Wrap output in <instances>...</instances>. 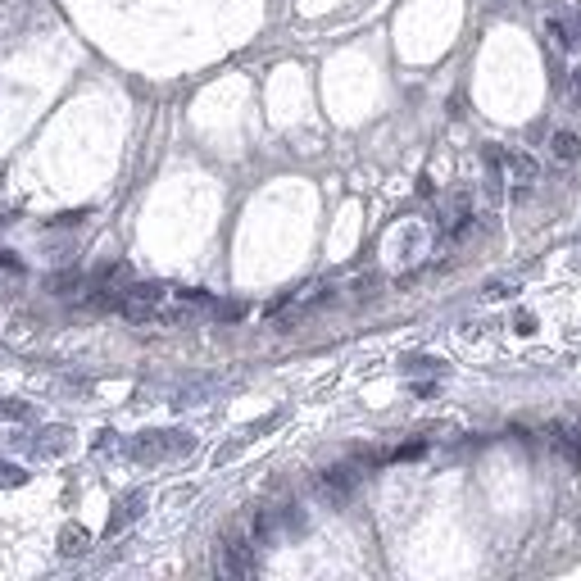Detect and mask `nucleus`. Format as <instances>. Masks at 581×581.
Returning <instances> with one entry per match:
<instances>
[{
  "mask_svg": "<svg viewBox=\"0 0 581 581\" xmlns=\"http://www.w3.org/2000/svg\"><path fill=\"white\" fill-rule=\"evenodd\" d=\"M545 32L554 36V46H563V51H577V46H581V36H577L572 28H563L559 19H550V23H545Z\"/></svg>",
  "mask_w": 581,
  "mask_h": 581,
  "instance_id": "nucleus-8",
  "label": "nucleus"
},
{
  "mask_svg": "<svg viewBox=\"0 0 581 581\" xmlns=\"http://www.w3.org/2000/svg\"><path fill=\"white\" fill-rule=\"evenodd\" d=\"M423 450H427L423 441H409V445H400V450H395L391 459H418V454H423Z\"/></svg>",
  "mask_w": 581,
  "mask_h": 581,
  "instance_id": "nucleus-11",
  "label": "nucleus"
},
{
  "mask_svg": "<svg viewBox=\"0 0 581 581\" xmlns=\"http://www.w3.org/2000/svg\"><path fill=\"white\" fill-rule=\"evenodd\" d=\"M141 504H145V495H141V490H137V495H128V500H123V504H118V513H114V523L105 527V536H114V531H123V523H128V518H137V513H141Z\"/></svg>",
  "mask_w": 581,
  "mask_h": 581,
  "instance_id": "nucleus-7",
  "label": "nucleus"
},
{
  "mask_svg": "<svg viewBox=\"0 0 581 581\" xmlns=\"http://www.w3.org/2000/svg\"><path fill=\"white\" fill-rule=\"evenodd\" d=\"M254 545L259 540L250 531H232V536H222L218 545V572L222 577H250L254 572Z\"/></svg>",
  "mask_w": 581,
  "mask_h": 581,
  "instance_id": "nucleus-1",
  "label": "nucleus"
},
{
  "mask_svg": "<svg viewBox=\"0 0 581 581\" xmlns=\"http://www.w3.org/2000/svg\"><path fill=\"white\" fill-rule=\"evenodd\" d=\"M550 445L554 454L567 463L581 459V418H567V423H550Z\"/></svg>",
  "mask_w": 581,
  "mask_h": 581,
  "instance_id": "nucleus-4",
  "label": "nucleus"
},
{
  "mask_svg": "<svg viewBox=\"0 0 581 581\" xmlns=\"http://www.w3.org/2000/svg\"><path fill=\"white\" fill-rule=\"evenodd\" d=\"M23 481H28V473H23V468L0 463V486H23Z\"/></svg>",
  "mask_w": 581,
  "mask_h": 581,
  "instance_id": "nucleus-10",
  "label": "nucleus"
},
{
  "mask_svg": "<svg viewBox=\"0 0 581 581\" xmlns=\"http://www.w3.org/2000/svg\"><path fill=\"white\" fill-rule=\"evenodd\" d=\"M513 327H518V331H523V336H527V331L536 327V318H531V314H518V318H513Z\"/></svg>",
  "mask_w": 581,
  "mask_h": 581,
  "instance_id": "nucleus-13",
  "label": "nucleus"
},
{
  "mask_svg": "<svg viewBox=\"0 0 581 581\" xmlns=\"http://www.w3.org/2000/svg\"><path fill=\"white\" fill-rule=\"evenodd\" d=\"M364 463H373V454H359L354 463H336V468H327L323 473V495H331V500H345L354 486H359V477H364Z\"/></svg>",
  "mask_w": 581,
  "mask_h": 581,
  "instance_id": "nucleus-3",
  "label": "nucleus"
},
{
  "mask_svg": "<svg viewBox=\"0 0 581 581\" xmlns=\"http://www.w3.org/2000/svg\"><path fill=\"white\" fill-rule=\"evenodd\" d=\"M504 173H509V182H513L518 191H527L531 182L540 178V164H536L527 150H509V155H504Z\"/></svg>",
  "mask_w": 581,
  "mask_h": 581,
  "instance_id": "nucleus-5",
  "label": "nucleus"
},
{
  "mask_svg": "<svg viewBox=\"0 0 581 581\" xmlns=\"http://www.w3.org/2000/svg\"><path fill=\"white\" fill-rule=\"evenodd\" d=\"M59 550H64V554H82V550H86V531H82V527H64Z\"/></svg>",
  "mask_w": 581,
  "mask_h": 581,
  "instance_id": "nucleus-9",
  "label": "nucleus"
},
{
  "mask_svg": "<svg viewBox=\"0 0 581 581\" xmlns=\"http://www.w3.org/2000/svg\"><path fill=\"white\" fill-rule=\"evenodd\" d=\"M191 436L187 431H145L141 441H132V459H168V454H187Z\"/></svg>",
  "mask_w": 581,
  "mask_h": 581,
  "instance_id": "nucleus-2",
  "label": "nucleus"
},
{
  "mask_svg": "<svg viewBox=\"0 0 581 581\" xmlns=\"http://www.w3.org/2000/svg\"><path fill=\"white\" fill-rule=\"evenodd\" d=\"M214 314H218V318H241L245 304H214Z\"/></svg>",
  "mask_w": 581,
  "mask_h": 581,
  "instance_id": "nucleus-12",
  "label": "nucleus"
},
{
  "mask_svg": "<svg viewBox=\"0 0 581 581\" xmlns=\"http://www.w3.org/2000/svg\"><path fill=\"white\" fill-rule=\"evenodd\" d=\"M550 150H554V159H581V137L577 132H554Z\"/></svg>",
  "mask_w": 581,
  "mask_h": 581,
  "instance_id": "nucleus-6",
  "label": "nucleus"
}]
</instances>
